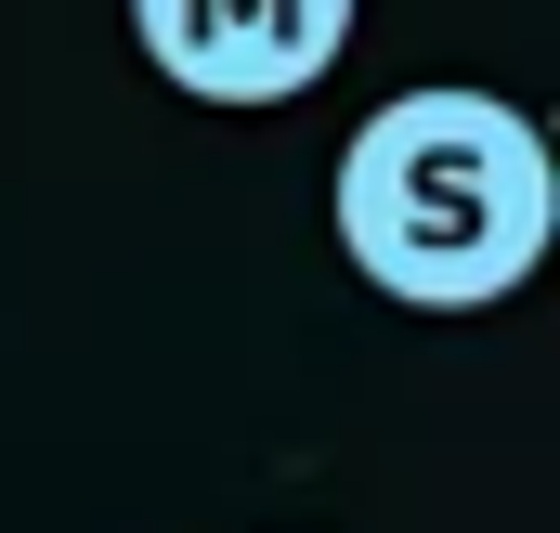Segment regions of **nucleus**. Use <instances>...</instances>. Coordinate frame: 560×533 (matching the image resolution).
I'll return each mask as SVG.
<instances>
[{"instance_id":"nucleus-1","label":"nucleus","mask_w":560,"mask_h":533,"mask_svg":"<svg viewBox=\"0 0 560 533\" xmlns=\"http://www.w3.org/2000/svg\"><path fill=\"white\" fill-rule=\"evenodd\" d=\"M326 222L339 261L405 312H495L509 286H535L560 235V156L509 92L430 79L365 105L339 169H326Z\"/></svg>"},{"instance_id":"nucleus-2","label":"nucleus","mask_w":560,"mask_h":533,"mask_svg":"<svg viewBox=\"0 0 560 533\" xmlns=\"http://www.w3.org/2000/svg\"><path fill=\"white\" fill-rule=\"evenodd\" d=\"M365 0H131L143 66L183 105H300L352 52Z\"/></svg>"}]
</instances>
